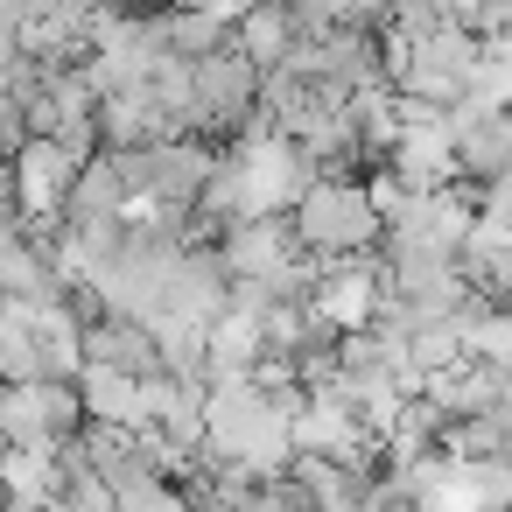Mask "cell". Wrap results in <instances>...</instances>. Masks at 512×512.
<instances>
[{
    "label": "cell",
    "mask_w": 512,
    "mask_h": 512,
    "mask_svg": "<svg viewBox=\"0 0 512 512\" xmlns=\"http://www.w3.org/2000/svg\"><path fill=\"white\" fill-rule=\"evenodd\" d=\"M281 225H288V246L316 267L323 260H365V253H379V232H386L365 176H316L309 190H295Z\"/></svg>",
    "instance_id": "obj_1"
},
{
    "label": "cell",
    "mask_w": 512,
    "mask_h": 512,
    "mask_svg": "<svg viewBox=\"0 0 512 512\" xmlns=\"http://www.w3.org/2000/svg\"><path fill=\"white\" fill-rule=\"evenodd\" d=\"M393 43V99L407 106H435L449 113L456 99L477 92V64H484V36L470 22H435V29H414V36H386Z\"/></svg>",
    "instance_id": "obj_2"
},
{
    "label": "cell",
    "mask_w": 512,
    "mask_h": 512,
    "mask_svg": "<svg viewBox=\"0 0 512 512\" xmlns=\"http://www.w3.org/2000/svg\"><path fill=\"white\" fill-rule=\"evenodd\" d=\"M260 64L239 43H218L190 64V134L204 141H253L260 120Z\"/></svg>",
    "instance_id": "obj_3"
},
{
    "label": "cell",
    "mask_w": 512,
    "mask_h": 512,
    "mask_svg": "<svg viewBox=\"0 0 512 512\" xmlns=\"http://www.w3.org/2000/svg\"><path fill=\"white\" fill-rule=\"evenodd\" d=\"M379 288H386V281H379V260H372V253H365V260H323L309 302L323 309L330 330H358V323H372Z\"/></svg>",
    "instance_id": "obj_4"
},
{
    "label": "cell",
    "mask_w": 512,
    "mask_h": 512,
    "mask_svg": "<svg viewBox=\"0 0 512 512\" xmlns=\"http://www.w3.org/2000/svg\"><path fill=\"white\" fill-rule=\"evenodd\" d=\"M78 351H85V365H113V372H134V379H162L155 330H148L141 316H120V309L92 316V323L78 330Z\"/></svg>",
    "instance_id": "obj_5"
},
{
    "label": "cell",
    "mask_w": 512,
    "mask_h": 512,
    "mask_svg": "<svg viewBox=\"0 0 512 512\" xmlns=\"http://www.w3.org/2000/svg\"><path fill=\"white\" fill-rule=\"evenodd\" d=\"M78 162H85V155H71L64 141H29V148L8 162V169H15V190H22V211H29L36 225H50V218H57V204H64V190H71Z\"/></svg>",
    "instance_id": "obj_6"
},
{
    "label": "cell",
    "mask_w": 512,
    "mask_h": 512,
    "mask_svg": "<svg viewBox=\"0 0 512 512\" xmlns=\"http://www.w3.org/2000/svg\"><path fill=\"white\" fill-rule=\"evenodd\" d=\"M78 393H85V421H113V428L148 421V379H134V372L85 365V372H78Z\"/></svg>",
    "instance_id": "obj_7"
},
{
    "label": "cell",
    "mask_w": 512,
    "mask_h": 512,
    "mask_svg": "<svg viewBox=\"0 0 512 512\" xmlns=\"http://www.w3.org/2000/svg\"><path fill=\"white\" fill-rule=\"evenodd\" d=\"M29 148V127H22V106H15V92L0 85V169H8L15 155Z\"/></svg>",
    "instance_id": "obj_8"
}]
</instances>
